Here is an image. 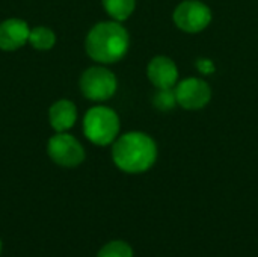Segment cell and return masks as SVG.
<instances>
[{
  "label": "cell",
  "mask_w": 258,
  "mask_h": 257,
  "mask_svg": "<svg viewBox=\"0 0 258 257\" xmlns=\"http://www.w3.org/2000/svg\"><path fill=\"white\" fill-rule=\"evenodd\" d=\"M112 158L115 165L124 173H145L157 159V145L144 132H128L115 139Z\"/></svg>",
  "instance_id": "cell-1"
},
{
  "label": "cell",
  "mask_w": 258,
  "mask_h": 257,
  "mask_svg": "<svg viewBox=\"0 0 258 257\" xmlns=\"http://www.w3.org/2000/svg\"><path fill=\"white\" fill-rule=\"evenodd\" d=\"M85 45L91 59L101 64H113L125 56L130 36L119 21H103L89 30Z\"/></svg>",
  "instance_id": "cell-2"
},
{
  "label": "cell",
  "mask_w": 258,
  "mask_h": 257,
  "mask_svg": "<svg viewBox=\"0 0 258 257\" xmlns=\"http://www.w3.org/2000/svg\"><path fill=\"white\" fill-rule=\"evenodd\" d=\"M83 132L92 144L109 145L118 138L119 118L113 109L106 106H95L85 115Z\"/></svg>",
  "instance_id": "cell-3"
},
{
  "label": "cell",
  "mask_w": 258,
  "mask_h": 257,
  "mask_svg": "<svg viewBox=\"0 0 258 257\" xmlns=\"http://www.w3.org/2000/svg\"><path fill=\"white\" fill-rule=\"evenodd\" d=\"M116 77L104 67H91L80 77L83 95L92 101H106L116 92Z\"/></svg>",
  "instance_id": "cell-4"
},
{
  "label": "cell",
  "mask_w": 258,
  "mask_h": 257,
  "mask_svg": "<svg viewBox=\"0 0 258 257\" xmlns=\"http://www.w3.org/2000/svg\"><path fill=\"white\" fill-rule=\"evenodd\" d=\"M175 26L186 33H198L212 21L210 8L200 0H184L174 11Z\"/></svg>",
  "instance_id": "cell-5"
},
{
  "label": "cell",
  "mask_w": 258,
  "mask_h": 257,
  "mask_svg": "<svg viewBox=\"0 0 258 257\" xmlns=\"http://www.w3.org/2000/svg\"><path fill=\"white\" fill-rule=\"evenodd\" d=\"M47 151L54 164L65 168H74L85 161V150L82 144L65 132H59L50 138Z\"/></svg>",
  "instance_id": "cell-6"
},
{
  "label": "cell",
  "mask_w": 258,
  "mask_h": 257,
  "mask_svg": "<svg viewBox=\"0 0 258 257\" xmlns=\"http://www.w3.org/2000/svg\"><path fill=\"white\" fill-rule=\"evenodd\" d=\"M177 103L187 111H198L209 105L212 89L209 83L198 77H187L175 86Z\"/></svg>",
  "instance_id": "cell-7"
},
{
  "label": "cell",
  "mask_w": 258,
  "mask_h": 257,
  "mask_svg": "<svg viewBox=\"0 0 258 257\" xmlns=\"http://www.w3.org/2000/svg\"><path fill=\"white\" fill-rule=\"evenodd\" d=\"M147 76L157 89H166L177 83L178 68L168 56H156L147 67Z\"/></svg>",
  "instance_id": "cell-8"
},
{
  "label": "cell",
  "mask_w": 258,
  "mask_h": 257,
  "mask_svg": "<svg viewBox=\"0 0 258 257\" xmlns=\"http://www.w3.org/2000/svg\"><path fill=\"white\" fill-rule=\"evenodd\" d=\"M30 29L26 21L20 18H9L0 23V48L14 52L29 41Z\"/></svg>",
  "instance_id": "cell-9"
},
{
  "label": "cell",
  "mask_w": 258,
  "mask_h": 257,
  "mask_svg": "<svg viewBox=\"0 0 258 257\" xmlns=\"http://www.w3.org/2000/svg\"><path fill=\"white\" fill-rule=\"evenodd\" d=\"M48 120L51 127L59 132H67L71 129L77 120V109L70 100H57L51 105L48 111Z\"/></svg>",
  "instance_id": "cell-10"
},
{
  "label": "cell",
  "mask_w": 258,
  "mask_h": 257,
  "mask_svg": "<svg viewBox=\"0 0 258 257\" xmlns=\"http://www.w3.org/2000/svg\"><path fill=\"white\" fill-rule=\"evenodd\" d=\"M103 6L115 21H124L133 14L136 0H103Z\"/></svg>",
  "instance_id": "cell-11"
},
{
  "label": "cell",
  "mask_w": 258,
  "mask_h": 257,
  "mask_svg": "<svg viewBox=\"0 0 258 257\" xmlns=\"http://www.w3.org/2000/svg\"><path fill=\"white\" fill-rule=\"evenodd\" d=\"M29 42L36 50H42V52L50 50L56 42V35H54V32L51 29H48L45 26H38V27L30 30Z\"/></svg>",
  "instance_id": "cell-12"
},
{
  "label": "cell",
  "mask_w": 258,
  "mask_h": 257,
  "mask_svg": "<svg viewBox=\"0 0 258 257\" xmlns=\"http://www.w3.org/2000/svg\"><path fill=\"white\" fill-rule=\"evenodd\" d=\"M97 257H133V250L124 241H112L98 251Z\"/></svg>",
  "instance_id": "cell-13"
},
{
  "label": "cell",
  "mask_w": 258,
  "mask_h": 257,
  "mask_svg": "<svg viewBox=\"0 0 258 257\" xmlns=\"http://www.w3.org/2000/svg\"><path fill=\"white\" fill-rule=\"evenodd\" d=\"M153 103H154V106H156L159 111H163V112L171 111V109L177 105L175 91H172V88L159 89V91H157V94L154 95Z\"/></svg>",
  "instance_id": "cell-14"
},
{
  "label": "cell",
  "mask_w": 258,
  "mask_h": 257,
  "mask_svg": "<svg viewBox=\"0 0 258 257\" xmlns=\"http://www.w3.org/2000/svg\"><path fill=\"white\" fill-rule=\"evenodd\" d=\"M197 67H198V70L203 74H210V73L215 71V65H213V62L210 59H200V61H197Z\"/></svg>",
  "instance_id": "cell-15"
},
{
  "label": "cell",
  "mask_w": 258,
  "mask_h": 257,
  "mask_svg": "<svg viewBox=\"0 0 258 257\" xmlns=\"http://www.w3.org/2000/svg\"><path fill=\"white\" fill-rule=\"evenodd\" d=\"M0 254H2V241H0Z\"/></svg>",
  "instance_id": "cell-16"
}]
</instances>
